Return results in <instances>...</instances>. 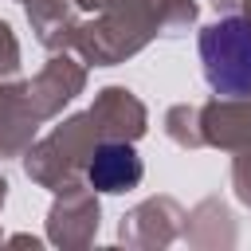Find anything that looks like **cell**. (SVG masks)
Listing matches in <instances>:
<instances>
[{
  "instance_id": "6da1fadb",
  "label": "cell",
  "mask_w": 251,
  "mask_h": 251,
  "mask_svg": "<svg viewBox=\"0 0 251 251\" xmlns=\"http://www.w3.org/2000/svg\"><path fill=\"white\" fill-rule=\"evenodd\" d=\"M200 55L208 86L220 98H247L251 94V16H227L200 31Z\"/></svg>"
},
{
  "instance_id": "7a4b0ae2",
  "label": "cell",
  "mask_w": 251,
  "mask_h": 251,
  "mask_svg": "<svg viewBox=\"0 0 251 251\" xmlns=\"http://www.w3.org/2000/svg\"><path fill=\"white\" fill-rule=\"evenodd\" d=\"M141 180V161L126 141H98L90 153V184L102 192H126Z\"/></svg>"
}]
</instances>
